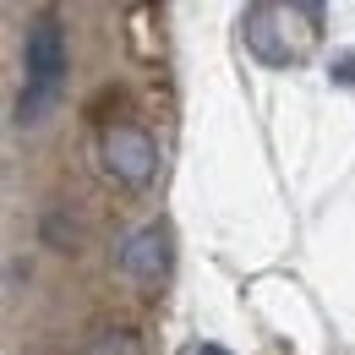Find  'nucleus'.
<instances>
[{"label": "nucleus", "mask_w": 355, "mask_h": 355, "mask_svg": "<svg viewBox=\"0 0 355 355\" xmlns=\"http://www.w3.org/2000/svg\"><path fill=\"white\" fill-rule=\"evenodd\" d=\"M22 71H28V88L17 98V126H39L44 110L60 98V83H66V28H60V17H39L28 28Z\"/></svg>", "instance_id": "obj_1"}, {"label": "nucleus", "mask_w": 355, "mask_h": 355, "mask_svg": "<svg viewBox=\"0 0 355 355\" xmlns=\"http://www.w3.org/2000/svg\"><path fill=\"white\" fill-rule=\"evenodd\" d=\"M98 164L121 186H148L159 175V142H153V132H142L137 121H110L98 132Z\"/></svg>", "instance_id": "obj_2"}, {"label": "nucleus", "mask_w": 355, "mask_h": 355, "mask_svg": "<svg viewBox=\"0 0 355 355\" xmlns=\"http://www.w3.org/2000/svg\"><path fill=\"white\" fill-rule=\"evenodd\" d=\"M115 268H121L132 284H159V279L170 273V230H164V224L132 230V235L115 246Z\"/></svg>", "instance_id": "obj_3"}, {"label": "nucleus", "mask_w": 355, "mask_h": 355, "mask_svg": "<svg viewBox=\"0 0 355 355\" xmlns=\"http://www.w3.org/2000/svg\"><path fill=\"white\" fill-rule=\"evenodd\" d=\"M39 241L55 246V252H77V246H83V224L71 219L66 208H44V219H39Z\"/></svg>", "instance_id": "obj_4"}, {"label": "nucleus", "mask_w": 355, "mask_h": 355, "mask_svg": "<svg viewBox=\"0 0 355 355\" xmlns=\"http://www.w3.org/2000/svg\"><path fill=\"white\" fill-rule=\"evenodd\" d=\"M88 355H142V339L126 322H110V328H98L88 339Z\"/></svg>", "instance_id": "obj_5"}, {"label": "nucleus", "mask_w": 355, "mask_h": 355, "mask_svg": "<svg viewBox=\"0 0 355 355\" xmlns=\"http://www.w3.org/2000/svg\"><path fill=\"white\" fill-rule=\"evenodd\" d=\"M328 77L350 88V83H355V55H345V60H334V66H328Z\"/></svg>", "instance_id": "obj_6"}, {"label": "nucleus", "mask_w": 355, "mask_h": 355, "mask_svg": "<svg viewBox=\"0 0 355 355\" xmlns=\"http://www.w3.org/2000/svg\"><path fill=\"white\" fill-rule=\"evenodd\" d=\"M197 355H230V350H224V345H202Z\"/></svg>", "instance_id": "obj_7"}]
</instances>
